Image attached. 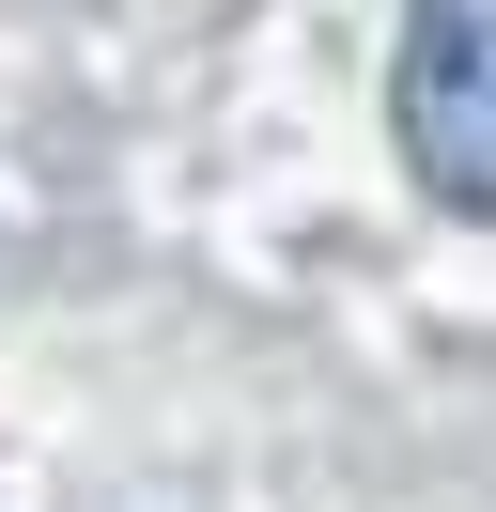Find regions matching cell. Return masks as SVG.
Returning a JSON list of instances; mask_svg holds the SVG:
<instances>
[{"instance_id": "6da1fadb", "label": "cell", "mask_w": 496, "mask_h": 512, "mask_svg": "<svg viewBox=\"0 0 496 512\" xmlns=\"http://www.w3.org/2000/svg\"><path fill=\"white\" fill-rule=\"evenodd\" d=\"M388 140L450 218H496V0H419L388 47Z\"/></svg>"}]
</instances>
